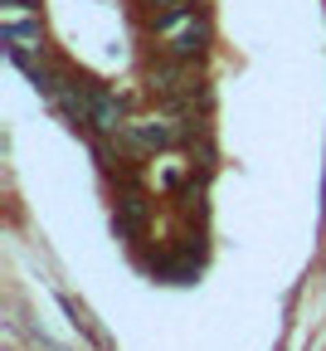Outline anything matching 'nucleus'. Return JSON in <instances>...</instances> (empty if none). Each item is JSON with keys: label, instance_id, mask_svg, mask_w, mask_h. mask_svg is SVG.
<instances>
[{"label": "nucleus", "instance_id": "nucleus-1", "mask_svg": "<svg viewBox=\"0 0 326 351\" xmlns=\"http://www.w3.org/2000/svg\"><path fill=\"white\" fill-rule=\"evenodd\" d=\"M68 108L88 127H98V132H117L122 127V103L112 93H103V88H92V83H73L68 88Z\"/></svg>", "mask_w": 326, "mask_h": 351}, {"label": "nucleus", "instance_id": "nucleus-2", "mask_svg": "<svg viewBox=\"0 0 326 351\" xmlns=\"http://www.w3.org/2000/svg\"><path fill=\"white\" fill-rule=\"evenodd\" d=\"M205 44H210V25L190 15V20H185V29L175 34V44H171V49H175V59H180V64H190L195 54H205Z\"/></svg>", "mask_w": 326, "mask_h": 351}, {"label": "nucleus", "instance_id": "nucleus-3", "mask_svg": "<svg viewBox=\"0 0 326 351\" xmlns=\"http://www.w3.org/2000/svg\"><path fill=\"white\" fill-rule=\"evenodd\" d=\"M5 39H10L15 64H25L39 49V20H5Z\"/></svg>", "mask_w": 326, "mask_h": 351}, {"label": "nucleus", "instance_id": "nucleus-4", "mask_svg": "<svg viewBox=\"0 0 326 351\" xmlns=\"http://www.w3.org/2000/svg\"><path fill=\"white\" fill-rule=\"evenodd\" d=\"M131 142L161 152V147H171V127H166V122H136V127H131Z\"/></svg>", "mask_w": 326, "mask_h": 351}, {"label": "nucleus", "instance_id": "nucleus-5", "mask_svg": "<svg viewBox=\"0 0 326 351\" xmlns=\"http://www.w3.org/2000/svg\"><path fill=\"white\" fill-rule=\"evenodd\" d=\"M10 5H15V10H29V0H10Z\"/></svg>", "mask_w": 326, "mask_h": 351}, {"label": "nucleus", "instance_id": "nucleus-6", "mask_svg": "<svg viewBox=\"0 0 326 351\" xmlns=\"http://www.w3.org/2000/svg\"><path fill=\"white\" fill-rule=\"evenodd\" d=\"M166 5H185V0H166Z\"/></svg>", "mask_w": 326, "mask_h": 351}]
</instances>
